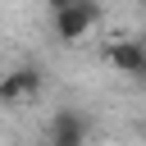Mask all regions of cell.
Returning <instances> with one entry per match:
<instances>
[{
  "label": "cell",
  "instance_id": "1",
  "mask_svg": "<svg viewBox=\"0 0 146 146\" xmlns=\"http://www.w3.org/2000/svg\"><path fill=\"white\" fill-rule=\"evenodd\" d=\"M55 18V36L59 41H82L96 23H100V0H73V5H64L59 14H50Z\"/></svg>",
  "mask_w": 146,
  "mask_h": 146
},
{
  "label": "cell",
  "instance_id": "2",
  "mask_svg": "<svg viewBox=\"0 0 146 146\" xmlns=\"http://www.w3.org/2000/svg\"><path fill=\"white\" fill-rule=\"evenodd\" d=\"M105 64L114 68V73H123V78H146V46L141 41H105Z\"/></svg>",
  "mask_w": 146,
  "mask_h": 146
},
{
  "label": "cell",
  "instance_id": "3",
  "mask_svg": "<svg viewBox=\"0 0 146 146\" xmlns=\"http://www.w3.org/2000/svg\"><path fill=\"white\" fill-rule=\"evenodd\" d=\"M87 132H91V123L82 110H59L46 128V146H87Z\"/></svg>",
  "mask_w": 146,
  "mask_h": 146
},
{
  "label": "cell",
  "instance_id": "4",
  "mask_svg": "<svg viewBox=\"0 0 146 146\" xmlns=\"http://www.w3.org/2000/svg\"><path fill=\"white\" fill-rule=\"evenodd\" d=\"M41 87H46L41 68H14V73H5V82H0V100H5V105H23V100H36Z\"/></svg>",
  "mask_w": 146,
  "mask_h": 146
},
{
  "label": "cell",
  "instance_id": "5",
  "mask_svg": "<svg viewBox=\"0 0 146 146\" xmlns=\"http://www.w3.org/2000/svg\"><path fill=\"white\" fill-rule=\"evenodd\" d=\"M46 5H50V14H59V9H64V5H73V0H46Z\"/></svg>",
  "mask_w": 146,
  "mask_h": 146
}]
</instances>
